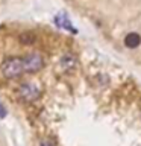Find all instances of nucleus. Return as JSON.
Returning <instances> with one entry per match:
<instances>
[{
	"label": "nucleus",
	"instance_id": "423d86ee",
	"mask_svg": "<svg viewBox=\"0 0 141 146\" xmlns=\"http://www.w3.org/2000/svg\"><path fill=\"white\" fill-rule=\"evenodd\" d=\"M56 23H58V26L64 27V29H67V31H70V32H76V29L71 26V23L67 20L65 15H58L56 17Z\"/></svg>",
	"mask_w": 141,
	"mask_h": 146
},
{
	"label": "nucleus",
	"instance_id": "0eeeda50",
	"mask_svg": "<svg viewBox=\"0 0 141 146\" xmlns=\"http://www.w3.org/2000/svg\"><path fill=\"white\" fill-rule=\"evenodd\" d=\"M20 41L23 44H26V46H30V44H34L36 41V36H35L34 32H24V34L20 35Z\"/></svg>",
	"mask_w": 141,
	"mask_h": 146
},
{
	"label": "nucleus",
	"instance_id": "1a4fd4ad",
	"mask_svg": "<svg viewBox=\"0 0 141 146\" xmlns=\"http://www.w3.org/2000/svg\"><path fill=\"white\" fill-rule=\"evenodd\" d=\"M40 146H56V145H55L53 141H50V140H44V141H43V143H41Z\"/></svg>",
	"mask_w": 141,
	"mask_h": 146
},
{
	"label": "nucleus",
	"instance_id": "6e6552de",
	"mask_svg": "<svg viewBox=\"0 0 141 146\" xmlns=\"http://www.w3.org/2000/svg\"><path fill=\"white\" fill-rule=\"evenodd\" d=\"M0 117H6V108H5L3 104H0Z\"/></svg>",
	"mask_w": 141,
	"mask_h": 146
},
{
	"label": "nucleus",
	"instance_id": "39448f33",
	"mask_svg": "<svg viewBox=\"0 0 141 146\" xmlns=\"http://www.w3.org/2000/svg\"><path fill=\"white\" fill-rule=\"evenodd\" d=\"M125 44H126V47H129V49L138 47L141 44V36L138 34H135V32H130V34H127L125 36Z\"/></svg>",
	"mask_w": 141,
	"mask_h": 146
},
{
	"label": "nucleus",
	"instance_id": "f257e3e1",
	"mask_svg": "<svg viewBox=\"0 0 141 146\" xmlns=\"http://www.w3.org/2000/svg\"><path fill=\"white\" fill-rule=\"evenodd\" d=\"M2 75L6 79H17L21 75H24V67H23V58L21 56H11L6 58L2 62Z\"/></svg>",
	"mask_w": 141,
	"mask_h": 146
},
{
	"label": "nucleus",
	"instance_id": "7ed1b4c3",
	"mask_svg": "<svg viewBox=\"0 0 141 146\" xmlns=\"http://www.w3.org/2000/svg\"><path fill=\"white\" fill-rule=\"evenodd\" d=\"M23 58V67H24V73H36L40 72L44 66V58L40 53H29Z\"/></svg>",
	"mask_w": 141,
	"mask_h": 146
},
{
	"label": "nucleus",
	"instance_id": "20e7f679",
	"mask_svg": "<svg viewBox=\"0 0 141 146\" xmlns=\"http://www.w3.org/2000/svg\"><path fill=\"white\" fill-rule=\"evenodd\" d=\"M58 67H59V70H61V72L70 73V72H73V70L77 67V59H76V56H73V55L67 53V55H64V56L59 59Z\"/></svg>",
	"mask_w": 141,
	"mask_h": 146
},
{
	"label": "nucleus",
	"instance_id": "f03ea898",
	"mask_svg": "<svg viewBox=\"0 0 141 146\" xmlns=\"http://www.w3.org/2000/svg\"><path fill=\"white\" fill-rule=\"evenodd\" d=\"M15 93H17V98L23 100V102H34V100L41 98L43 88L40 85L34 84V82H23V84L17 87Z\"/></svg>",
	"mask_w": 141,
	"mask_h": 146
}]
</instances>
